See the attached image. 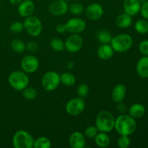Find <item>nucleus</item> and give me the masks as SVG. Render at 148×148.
Listing matches in <instances>:
<instances>
[{
    "label": "nucleus",
    "mask_w": 148,
    "mask_h": 148,
    "mask_svg": "<svg viewBox=\"0 0 148 148\" xmlns=\"http://www.w3.org/2000/svg\"><path fill=\"white\" fill-rule=\"evenodd\" d=\"M137 127L135 119L129 114H122L115 119L114 129L120 135L130 136L136 131Z\"/></svg>",
    "instance_id": "f257e3e1"
},
{
    "label": "nucleus",
    "mask_w": 148,
    "mask_h": 148,
    "mask_svg": "<svg viewBox=\"0 0 148 148\" xmlns=\"http://www.w3.org/2000/svg\"><path fill=\"white\" fill-rule=\"evenodd\" d=\"M116 118L106 110L100 111L95 119V127L101 132L109 133L114 129Z\"/></svg>",
    "instance_id": "f03ea898"
},
{
    "label": "nucleus",
    "mask_w": 148,
    "mask_h": 148,
    "mask_svg": "<svg viewBox=\"0 0 148 148\" xmlns=\"http://www.w3.org/2000/svg\"><path fill=\"white\" fill-rule=\"evenodd\" d=\"M111 46L114 51L124 53L130 50L133 45V39L130 35L122 33L112 38Z\"/></svg>",
    "instance_id": "7ed1b4c3"
},
{
    "label": "nucleus",
    "mask_w": 148,
    "mask_h": 148,
    "mask_svg": "<svg viewBox=\"0 0 148 148\" xmlns=\"http://www.w3.org/2000/svg\"><path fill=\"white\" fill-rule=\"evenodd\" d=\"M8 82L14 90L22 91L27 88L29 84V77L23 71H14L9 75Z\"/></svg>",
    "instance_id": "20e7f679"
},
{
    "label": "nucleus",
    "mask_w": 148,
    "mask_h": 148,
    "mask_svg": "<svg viewBox=\"0 0 148 148\" xmlns=\"http://www.w3.org/2000/svg\"><path fill=\"white\" fill-rule=\"evenodd\" d=\"M34 138L25 130H18L12 137V145L15 148H33Z\"/></svg>",
    "instance_id": "39448f33"
},
{
    "label": "nucleus",
    "mask_w": 148,
    "mask_h": 148,
    "mask_svg": "<svg viewBox=\"0 0 148 148\" xmlns=\"http://www.w3.org/2000/svg\"><path fill=\"white\" fill-rule=\"evenodd\" d=\"M23 26L27 34L33 37H37L42 33L43 24L40 19L34 15L25 17L23 22Z\"/></svg>",
    "instance_id": "423d86ee"
},
{
    "label": "nucleus",
    "mask_w": 148,
    "mask_h": 148,
    "mask_svg": "<svg viewBox=\"0 0 148 148\" xmlns=\"http://www.w3.org/2000/svg\"><path fill=\"white\" fill-rule=\"evenodd\" d=\"M60 83V75L54 71L46 72L42 77L41 85L43 89L47 92L55 90Z\"/></svg>",
    "instance_id": "0eeeda50"
},
{
    "label": "nucleus",
    "mask_w": 148,
    "mask_h": 148,
    "mask_svg": "<svg viewBox=\"0 0 148 148\" xmlns=\"http://www.w3.org/2000/svg\"><path fill=\"white\" fill-rule=\"evenodd\" d=\"M85 106L86 104L84 101V98L77 97L69 100L66 103L65 110L69 115L76 116L83 112L85 108Z\"/></svg>",
    "instance_id": "6e6552de"
},
{
    "label": "nucleus",
    "mask_w": 148,
    "mask_h": 148,
    "mask_svg": "<svg viewBox=\"0 0 148 148\" xmlns=\"http://www.w3.org/2000/svg\"><path fill=\"white\" fill-rule=\"evenodd\" d=\"M20 66L23 72L25 73H34L39 67V61L38 58L33 55H27L22 59Z\"/></svg>",
    "instance_id": "1a4fd4ad"
},
{
    "label": "nucleus",
    "mask_w": 148,
    "mask_h": 148,
    "mask_svg": "<svg viewBox=\"0 0 148 148\" xmlns=\"http://www.w3.org/2000/svg\"><path fill=\"white\" fill-rule=\"evenodd\" d=\"M65 49L70 53H77L83 46V39L79 34H72L64 42Z\"/></svg>",
    "instance_id": "9d476101"
},
{
    "label": "nucleus",
    "mask_w": 148,
    "mask_h": 148,
    "mask_svg": "<svg viewBox=\"0 0 148 148\" xmlns=\"http://www.w3.org/2000/svg\"><path fill=\"white\" fill-rule=\"evenodd\" d=\"M66 30L72 34H79L86 28V23L79 17H73L66 23Z\"/></svg>",
    "instance_id": "9b49d317"
},
{
    "label": "nucleus",
    "mask_w": 148,
    "mask_h": 148,
    "mask_svg": "<svg viewBox=\"0 0 148 148\" xmlns=\"http://www.w3.org/2000/svg\"><path fill=\"white\" fill-rule=\"evenodd\" d=\"M103 14V7L99 3H91L85 9V15L89 20L92 21L100 20Z\"/></svg>",
    "instance_id": "f8f14e48"
},
{
    "label": "nucleus",
    "mask_w": 148,
    "mask_h": 148,
    "mask_svg": "<svg viewBox=\"0 0 148 148\" xmlns=\"http://www.w3.org/2000/svg\"><path fill=\"white\" fill-rule=\"evenodd\" d=\"M49 11L54 16H62L69 11V5L65 0H54L49 6Z\"/></svg>",
    "instance_id": "ddd939ff"
},
{
    "label": "nucleus",
    "mask_w": 148,
    "mask_h": 148,
    "mask_svg": "<svg viewBox=\"0 0 148 148\" xmlns=\"http://www.w3.org/2000/svg\"><path fill=\"white\" fill-rule=\"evenodd\" d=\"M35 4L32 0H23L17 7V13L22 17L33 15L35 12Z\"/></svg>",
    "instance_id": "4468645a"
},
{
    "label": "nucleus",
    "mask_w": 148,
    "mask_h": 148,
    "mask_svg": "<svg viewBox=\"0 0 148 148\" xmlns=\"http://www.w3.org/2000/svg\"><path fill=\"white\" fill-rule=\"evenodd\" d=\"M141 5L140 0H124L123 2L124 12L132 17L137 15L140 12Z\"/></svg>",
    "instance_id": "2eb2a0df"
},
{
    "label": "nucleus",
    "mask_w": 148,
    "mask_h": 148,
    "mask_svg": "<svg viewBox=\"0 0 148 148\" xmlns=\"http://www.w3.org/2000/svg\"><path fill=\"white\" fill-rule=\"evenodd\" d=\"M69 143L72 148H84L86 144V139L82 132L75 131L69 136Z\"/></svg>",
    "instance_id": "dca6fc26"
},
{
    "label": "nucleus",
    "mask_w": 148,
    "mask_h": 148,
    "mask_svg": "<svg viewBox=\"0 0 148 148\" xmlns=\"http://www.w3.org/2000/svg\"><path fill=\"white\" fill-rule=\"evenodd\" d=\"M127 94V88L123 84L116 85L111 92V98L115 103L122 102Z\"/></svg>",
    "instance_id": "f3484780"
},
{
    "label": "nucleus",
    "mask_w": 148,
    "mask_h": 148,
    "mask_svg": "<svg viewBox=\"0 0 148 148\" xmlns=\"http://www.w3.org/2000/svg\"><path fill=\"white\" fill-rule=\"evenodd\" d=\"M114 51L111 45L101 44L97 50L98 57L102 60H108L114 56Z\"/></svg>",
    "instance_id": "a211bd4d"
},
{
    "label": "nucleus",
    "mask_w": 148,
    "mask_h": 148,
    "mask_svg": "<svg viewBox=\"0 0 148 148\" xmlns=\"http://www.w3.org/2000/svg\"><path fill=\"white\" fill-rule=\"evenodd\" d=\"M137 73L140 77L148 78V56L140 58L137 64Z\"/></svg>",
    "instance_id": "6ab92c4d"
},
{
    "label": "nucleus",
    "mask_w": 148,
    "mask_h": 148,
    "mask_svg": "<svg viewBox=\"0 0 148 148\" xmlns=\"http://www.w3.org/2000/svg\"><path fill=\"white\" fill-rule=\"evenodd\" d=\"M115 23L116 25L119 28H128L132 24V17L124 12L117 16Z\"/></svg>",
    "instance_id": "aec40b11"
},
{
    "label": "nucleus",
    "mask_w": 148,
    "mask_h": 148,
    "mask_svg": "<svg viewBox=\"0 0 148 148\" xmlns=\"http://www.w3.org/2000/svg\"><path fill=\"white\" fill-rule=\"evenodd\" d=\"M145 113V108L141 103H134L129 108V115L134 119L141 118Z\"/></svg>",
    "instance_id": "412c9836"
},
{
    "label": "nucleus",
    "mask_w": 148,
    "mask_h": 148,
    "mask_svg": "<svg viewBox=\"0 0 148 148\" xmlns=\"http://www.w3.org/2000/svg\"><path fill=\"white\" fill-rule=\"evenodd\" d=\"M94 140H95V144L99 147L106 148L108 147L111 144V139L108 135V133L99 132L95 137Z\"/></svg>",
    "instance_id": "4be33fe9"
},
{
    "label": "nucleus",
    "mask_w": 148,
    "mask_h": 148,
    "mask_svg": "<svg viewBox=\"0 0 148 148\" xmlns=\"http://www.w3.org/2000/svg\"><path fill=\"white\" fill-rule=\"evenodd\" d=\"M60 81L65 86L72 87L76 82V78L73 74L65 72L60 75Z\"/></svg>",
    "instance_id": "5701e85b"
},
{
    "label": "nucleus",
    "mask_w": 148,
    "mask_h": 148,
    "mask_svg": "<svg viewBox=\"0 0 148 148\" xmlns=\"http://www.w3.org/2000/svg\"><path fill=\"white\" fill-rule=\"evenodd\" d=\"M134 29L138 33L142 35L148 33V20L146 19H140L134 24Z\"/></svg>",
    "instance_id": "b1692460"
},
{
    "label": "nucleus",
    "mask_w": 148,
    "mask_h": 148,
    "mask_svg": "<svg viewBox=\"0 0 148 148\" xmlns=\"http://www.w3.org/2000/svg\"><path fill=\"white\" fill-rule=\"evenodd\" d=\"M11 47L14 52L21 53L26 50V43L21 39L15 38L11 42Z\"/></svg>",
    "instance_id": "393cba45"
},
{
    "label": "nucleus",
    "mask_w": 148,
    "mask_h": 148,
    "mask_svg": "<svg viewBox=\"0 0 148 148\" xmlns=\"http://www.w3.org/2000/svg\"><path fill=\"white\" fill-rule=\"evenodd\" d=\"M97 38H98V41L101 44H108V43H111L113 36L111 34V33L108 30H101L98 31Z\"/></svg>",
    "instance_id": "a878e982"
},
{
    "label": "nucleus",
    "mask_w": 148,
    "mask_h": 148,
    "mask_svg": "<svg viewBox=\"0 0 148 148\" xmlns=\"http://www.w3.org/2000/svg\"><path fill=\"white\" fill-rule=\"evenodd\" d=\"M51 146V142L48 137L42 136L34 140V148H49Z\"/></svg>",
    "instance_id": "bb28decb"
},
{
    "label": "nucleus",
    "mask_w": 148,
    "mask_h": 148,
    "mask_svg": "<svg viewBox=\"0 0 148 148\" xmlns=\"http://www.w3.org/2000/svg\"><path fill=\"white\" fill-rule=\"evenodd\" d=\"M50 46L53 51L57 52L62 51L65 49L64 42L59 38H53L50 41Z\"/></svg>",
    "instance_id": "cd10ccee"
},
{
    "label": "nucleus",
    "mask_w": 148,
    "mask_h": 148,
    "mask_svg": "<svg viewBox=\"0 0 148 148\" xmlns=\"http://www.w3.org/2000/svg\"><path fill=\"white\" fill-rule=\"evenodd\" d=\"M69 11L74 15H79L85 11V8L80 3L75 2L69 6Z\"/></svg>",
    "instance_id": "c85d7f7f"
},
{
    "label": "nucleus",
    "mask_w": 148,
    "mask_h": 148,
    "mask_svg": "<svg viewBox=\"0 0 148 148\" xmlns=\"http://www.w3.org/2000/svg\"><path fill=\"white\" fill-rule=\"evenodd\" d=\"M38 91L36 88L27 87L23 90V98L27 100H33L37 97Z\"/></svg>",
    "instance_id": "c756f323"
},
{
    "label": "nucleus",
    "mask_w": 148,
    "mask_h": 148,
    "mask_svg": "<svg viewBox=\"0 0 148 148\" xmlns=\"http://www.w3.org/2000/svg\"><path fill=\"white\" fill-rule=\"evenodd\" d=\"M90 93V88L86 83H82L78 85L77 88V94L79 98H85L88 96Z\"/></svg>",
    "instance_id": "7c9ffc66"
},
{
    "label": "nucleus",
    "mask_w": 148,
    "mask_h": 148,
    "mask_svg": "<svg viewBox=\"0 0 148 148\" xmlns=\"http://www.w3.org/2000/svg\"><path fill=\"white\" fill-rule=\"evenodd\" d=\"M98 132L99 131L95 127V125H90L86 127V129L85 130V132H84V135H85V138L94 139Z\"/></svg>",
    "instance_id": "2f4dec72"
},
{
    "label": "nucleus",
    "mask_w": 148,
    "mask_h": 148,
    "mask_svg": "<svg viewBox=\"0 0 148 148\" xmlns=\"http://www.w3.org/2000/svg\"><path fill=\"white\" fill-rule=\"evenodd\" d=\"M131 144V140L127 135H120L119 137L117 145L120 148H128Z\"/></svg>",
    "instance_id": "473e14b6"
},
{
    "label": "nucleus",
    "mask_w": 148,
    "mask_h": 148,
    "mask_svg": "<svg viewBox=\"0 0 148 148\" xmlns=\"http://www.w3.org/2000/svg\"><path fill=\"white\" fill-rule=\"evenodd\" d=\"M10 30L12 33H14V34H18V33H21L24 30L23 23H22L20 21L14 22V23H12L10 25Z\"/></svg>",
    "instance_id": "72a5a7b5"
},
{
    "label": "nucleus",
    "mask_w": 148,
    "mask_h": 148,
    "mask_svg": "<svg viewBox=\"0 0 148 148\" xmlns=\"http://www.w3.org/2000/svg\"><path fill=\"white\" fill-rule=\"evenodd\" d=\"M140 51L143 56H148V40H144L140 43L139 46Z\"/></svg>",
    "instance_id": "f704fd0d"
},
{
    "label": "nucleus",
    "mask_w": 148,
    "mask_h": 148,
    "mask_svg": "<svg viewBox=\"0 0 148 148\" xmlns=\"http://www.w3.org/2000/svg\"><path fill=\"white\" fill-rule=\"evenodd\" d=\"M140 12L141 13V15L143 16V18L148 20V1L142 4Z\"/></svg>",
    "instance_id": "c9c22d12"
},
{
    "label": "nucleus",
    "mask_w": 148,
    "mask_h": 148,
    "mask_svg": "<svg viewBox=\"0 0 148 148\" xmlns=\"http://www.w3.org/2000/svg\"><path fill=\"white\" fill-rule=\"evenodd\" d=\"M38 49V45L35 41H30L26 44V49L30 52H36Z\"/></svg>",
    "instance_id": "e433bc0d"
},
{
    "label": "nucleus",
    "mask_w": 148,
    "mask_h": 148,
    "mask_svg": "<svg viewBox=\"0 0 148 148\" xmlns=\"http://www.w3.org/2000/svg\"><path fill=\"white\" fill-rule=\"evenodd\" d=\"M56 30L59 33H64L67 31L66 30V23H59V24H58L56 27Z\"/></svg>",
    "instance_id": "4c0bfd02"
},
{
    "label": "nucleus",
    "mask_w": 148,
    "mask_h": 148,
    "mask_svg": "<svg viewBox=\"0 0 148 148\" xmlns=\"http://www.w3.org/2000/svg\"><path fill=\"white\" fill-rule=\"evenodd\" d=\"M117 107H118V111H119V112L122 113V114H124V113L126 111V110H127V106H126L125 104L123 103L122 102L118 103V106H117Z\"/></svg>",
    "instance_id": "58836bf2"
},
{
    "label": "nucleus",
    "mask_w": 148,
    "mask_h": 148,
    "mask_svg": "<svg viewBox=\"0 0 148 148\" xmlns=\"http://www.w3.org/2000/svg\"><path fill=\"white\" fill-rule=\"evenodd\" d=\"M23 1V0H9L10 4H12V5H17V6H18Z\"/></svg>",
    "instance_id": "ea45409f"
},
{
    "label": "nucleus",
    "mask_w": 148,
    "mask_h": 148,
    "mask_svg": "<svg viewBox=\"0 0 148 148\" xmlns=\"http://www.w3.org/2000/svg\"><path fill=\"white\" fill-rule=\"evenodd\" d=\"M65 1H71V0H65Z\"/></svg>",
    "instance_id": "a19ab883"
},
{
    "label": "nucleus",
    "mask_w": 148,
    "mask_h": 148,
    "mask_svg": "<svg viewBox=\"0 0 148 148\" xmlns=\"http://www.w3.org/2000/svg\"><path fill=\"white\" fill-rule=\"evenodd\" d=\"M0 10H1V7H0Z\"/></svg>",
    "instance_id": "79ce46f5"
}]
</instances>
